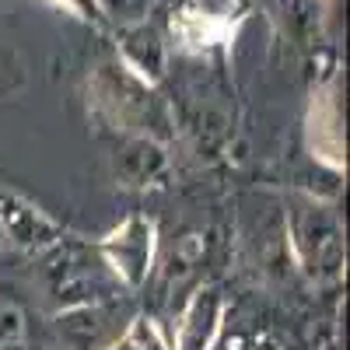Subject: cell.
<instances>
[{"label":"cell","instance_id":"cell-17","mask_svg":"<svg viewBox=\"0 0 350 350\" xmlns=\"http://www.w3.org/2000/svg\"><path fill=\"white\" fill-rule=\"evenodd\" d=\"M109 350H133V343H130V336H126V340H120V343H112Z\"/></svg>","mask_w":350,"mask_h":350},{"label":"cell","instance_id":"cell-13","mask_svg":"<svg viewBox=\"0 0 350 350\" xmlns=\"http://www.w3.org/2000/svg\"><path fill=\"white\" fill-rule=\"evenodd\" d=\"M126 336H130L133 350H172V340H165V333L158 329V323H154V319H148V315H133Z\"/></svg>","mask_w":350,"mask_h":350},{"label":"cell","instance_id":"cell-16","mask_svg":"<svg viewBox=\"0 0 350 350\" xmlns=\"http://www.w3.org/2000/svg\"><path fill=\"white\" fill-rule=\"evenodd\" d=\"M25 340V319L18 308H0V347H14Z\"/></svg>","mask_w":350,"mask_h":350},{"label":"cell","instance_id":"cell-3","mask_svg":"<svg viewBox=\"0 0 350 350\" xmlns=\"http://www.w3.org/2000/svg\"><path fill=\"white\" fill-rule=\"evenodd\" d=\"M252 8L256 0H175L168 11V39L186 53L224 49Z\"/></svg>","mask_w":350,"mask_h":350},{"label":"cell","instance_id":"cell-8","mask_svg":"<svg viewBox=\"0 0 350 350\" xmlns=\"http://www.w3.org/2000/svg\"><path fill=\"white\" fill-rule=\"evenodd\" d=\"M0 231H4L8 245H14L21 252H32V256L53 252L64 242V228L18 193L0 196Z\"/></svg>","mask_w":350,"mask_h":350},{"label":"cell","instance_id":"cell-4","mask_svg":"<svg viewBox=\"0 0 350 350\" xmlns=\"http://www.w3.org/2000/svg\"><path fill=\"white\" fill-rule=\"evenodd\" d=\"M98 259L123 291H140L154 273L158 224L148 214H130L98 239Z\"/></svg>","mask_w":350,"mask_h":350},{"label":"cell","instance_id":"cell-5","mask_svg":"<svg viewBox=\"0 0 350 350\" xmlns=\"http://www.w3.org/2000/svg\"><path fill=\"white\" fill-rule=\"evenodd\" d=\"M133 305L126 298H105V301H84L67 305L56 312L53 326L67 350H109L112 343L126 340L133 323Z\"/></svg>","mask_w":350,"mask_h":350},{"label":"cell","instance_id":"cell-2","mask_svg":"<svg viewBox=\"0 0 350 350\" xmlns=\"http://www.w3.org/2000/svg\"><path fill=\"white\" fill-rule=\"evenodd\" d=\"M287 249L295 267L312 284H336L347 270V239L333 200L301 193L287 211Z\"/></svg>","mask_w":350,"mask_h":350},{"label":"cell","instance_id":"cell-19","mask_svg":"<svg viewBox=\"0 0 350 350\" xmlns=\"http://www.w3.org/2000/svg\"><path fill=\"white\" fill-rule=\"evenodd\" d=\"M4 245H8V242H4V231H0V249H4Z\"/></svg>","mask_w":350,"mask_h":350},{"label":"cell","instance_id":"cell-7","mask_svg":"<svg viewBox=\"0 0 350 350\" xmlns=\"http://www.w3.org/2000/svg\"><path fill=\"white\" fill-rule=\"evenodd\" d=\"M172 175V154L165 148V140L148 137V133H130L112 154V179L123 189L144 193L158 189L168 183Z\"/></svg>","mask_w":350,"mask_h":350},{"label":"cell","instance_id":"cell-11","mask_svg":"<svg viewBox=\"0 0 350 350\" xmlns=\"http://www.w3.org/2000/svg\"><path fill=\"white\" fill-rule=\"evenodd\" d=\"M284 11V25L291 28V36L301 42H315L323 36V0H280Z\"/></svg>","mask_w":350,"mask_h":350},{"label":"cell","instance_id":"cell-10","mask_svg":"<svg viewBox=\"0 0 350 350\" xmlns=\"http://www.w3.org/2000/svg\"><path fill=\"white\" fill-rule=\"evenodd\" d=\"M224 326V295L214 284H200L175 326L172 350H214Z\"/></svg>","mask_w":350,"mask_h":350},{"label":"cell","instance_id":"cell-12","mask_svg":"<svg viewBox=\"0 0 350 350\" xmlns=\"http://www.w3.org/2000/svg\"><path fill=\"white\" fill-rule=\"evenodd\" d=\"M203 252H207V239L200 235V231H189V235H183L179 242H175L172 256H168V284L175 280H186L196 267H200V259Z\"/></svg>","mask_w":350,"mask_h":350},{"label":"cell","instance_id":"cell-6","mask_svg":"<svg viewBox=\"0 0 350 350\" xmlns=\"http://www.w3.org/2000/svg\"><path fill=\"white\" fill-rule=\"evenodd\" d=\"M305 137L312 161L343 172L347 168V137H343V88L329 74L323 84H315L312 102H308V120Z\"/></svg>","mask_w":350,"mask_h":350},{"label":"cell","instance_id":"cell-9","mask_svg":"<svg viewBox=\"0 0 350 350\" xmlns=\"http://www.w3.org/2000/svg\"><path fill=\"white\" fill-rule=\"evenodd\" d=\"M116 60L140 81L158 88L168 74V36L148 18L116 25Z\"/></svg>","mask_w":350,"mask_h":350},{"label":"cell","instance_id":"cell-18","mask_svg":"<svg viewBox=\"0 0 350 350\" xmlns=\"http://www.w3.org/2000/svg\"><path fill=\"white\" fill-rule=\"evenodd\" d=\"M323 350H343V347H340V340H326V343H323Z\"/></svg>","mask_w":350,"mask_h":350},{"label":"cell","instance_id":"cell-15","mask_svg":"<svg viewBox=\"0 0 350 350\" xmlns=\"http://www.w3.org/2000/svg\"><path fill=\"white\" fill-rule=\"evenodd\" d=\"M46 4L67 11L70 18H77V21H84V25H92V28H105V25H109L105 14H102V8H98V0H46Z\"/></svg>","mask_w":350,"mask_h":350},{"label":"cell","instance_id":"cell-14","mask_svg":"<svg viewBox=\"0 0 350 350\" xmlns=\"http://www.w3.org/2000/svg\"><path fill=\"white\" fill-rule=\"evenodd\" d=\"M154 0H98V8L105 14L109 25H130V21H144L148 18Z\"/></svg>","mask_w":350,"mask_h":350},{"label":"cell","instance_id":"cell-1","mask_svg":"<svg viewBox=\"0 0 350 350\" xmlns=\"http://www.w3.org/2000/svg\"><path fill=\"white\" fill-rule=\"evenodd\" d=\"M88 112L123 137H172V112L158 95V88L130 74L120 60H102L88 74Z\"/></svg>","mask_w":350,"mask_h":350}]
</instances>
